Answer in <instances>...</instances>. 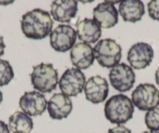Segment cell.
I'll use <instances>...</instances> for the list:
<instances>
[{
    "label": "cell",
    "instance_id": "277c9868",
    "mask_svg": "<svg viewBox=\"0 0 159 133\" xmlns=\"http://www.w3.org/2000/svg\"><path fill=\"white\" fill-rule=\"evenodd\" d=\"M94 58L102 67L114 68L122 57V48L115 40L105 39L100 40L93 49Z\"/></svg>",
    "mask_w": 159,
    "mask_h": 133
},
{
    "label": "cell",
    "instance_id": "44dd1931",
    "mask_svg": "<svg viewBox=\"0 0 159 133\" xmlns=\"http://www.w3.org/2000/svg\"><path fill=\"white\" fill-rule=\"evenodd\" d=\"M148 10L150 17L159 21V0H152L148 2Z\"/></svg>",
    "mask_w": 159,
    "mask_h": 133
},
{
    "label": "cell",
    "instance_id": "8992f818",
    "mask_svg": "<svg viewBox=\"0 0 159 133\" xmlns=\"http://www.w3.org/2000/svg\"><path fill=\"white\" fill-rule=\"evenodd\" d=\"M85 80L84 74L80 70L75 68H68L59 79V88L66 96H77L84 88Z\"/></svg>",
    "mask_w": 159,
    "mask_h": 133
},
{
    "label": "cell",
    "instance_id": "d4e9b609",
    "mask_svg": "<svg viewBox=\"0 0 159 133\" xmlns=\"http://www.w3.org/2000/svg\"><path fill=\"white\" fill-rule=\"evenodd\" d=\"M155 81L156 83H157V85L159 86V68H157V70L155 72Z\"/></svg>",
    "mask_w": 159,
    "mask_h": 133
},
{
    "label": "cell",
    "instance_id": "484cf974",
    "mask_svg": "<svg viewBox=\"0 0 159 133\" xmlns=\"http://www.w3.org/2000/svg\"><path fill=\"white\" fill-rule=\"evenodd\" d=\"M143 133H159L158 131H147Z\"/></svg>",
    "mask_w": 159,
    "mask_h": 133
},
{
    "label": "cell",
    "instance_id": "6da1fadb",
    "mask_svg": "<svg viewBox=\"0 0 159 133\" xmlns=\"http://www.w3.org/2000/svg\"><path fill=\"white\" fill-rule=\"evenodd\" d=\"M53 21L50 13L41 9L27 12L21 20V29L28 39L40 40L51 34Z\"/></svg>",
    "mask_w": 159,
    "mask_h": 133
},
{
    "label": "cell",
    "instance_id": "7c38bea8",
    "mask_svg": "<svg viewBox=\"0 0 159 133\" xmlns=\"http://www.w3.org/2000/svg\"><path fill=\"white\" fill-rule=\"evenodd\" d=\"M119 13L111 2H102L93 10V20L102 28L113 27L119 21Z\"/></svg>",
    "mask_w": 159,
    "mask_h": 133
},
{
    "label": "cell",
    "instance_id": "4316f807",
    "mask_svg": "<svg viewBox=\"0 0 159 133\" xmlns=\"http://www.w3.org/2000/svg\"><path fill=\"white\" fill-rule=\"evenodd\" d=\"M2 102V92L0 91V103Z\"/></svg>",
    "mask_w": 159,
    "mask_h": 133
},
{
    "label": "cell",
    "instance_id": "ba28073f",
    "mask_svg": "<svg viewBox=\"0 0 159 133\" xmlns=\"http://www.w3.org/2000/svg\"><path fill=\"white\" fill-rule=\"evenodd\" d=\"M76 40V32L71 26L60 24L50 34V44L53 50L65 53L72 50Z\"/></svg>",
    "mask_w": 159,
    "mask_h": 133
},
{
    "label": "cell",
    "instance_id": "7402d4cb",
    "mask_svg": "<svg viewBox=\"0 0 159 133\" xmlns=\"http://www.w3.org/2000/svg\"><path fill=\"white\" fill-rule=\"evenodd\" d=\"M108 133H132L129 128L123 125H117L112 128L108 129Z\"/></svg>",
    "mask_w": 159,
    "mask_h": 133
},
{
    "label": "cell",
    "instance_id": "5b68a950",
    "mask_svg": "<svg viewBox=\"0 0 159 133\" xmlns=\"http://www.w3.org/2000/svg\"><path fill=\"white\" fill-rule=\"evenodd\" d=\"M132 103L140 111H151L159 105V91L152 84H140L131 94Z\"/></svg>",
    "mask_w": 159,
    "mask_h": 133
},
{
    "label": "cell",
    "instance_id": "d6986e66",
    "mask_svg": "<svg viewBox=\"0 0 159 133\" xmlns=\"http://www.w3.org/2000/svg\"><path fill=\"white\" fill-rule=\"evenodd\" d=\"M13 78L14 73L10 62L0 59V86L7 85Z\"/></svg>",
    "mask_w": 159,
    "mask_h": 133
},
{
    "label": "cell",
    "instance_id": "9a60e30c",
    "mask_svg": "<svg viewBox=\"0 0 159 133\" xmlns=\"http://www.w3.org/2000/svg\"><path fill=\"white\" fill-rule=\"evenodd\" d=\"M77 10V2L74 0H57L51 5L52 16L60 23H70L76 17Z\"/></svg>",
    "mask_w": 159,
    "mask_h": 133
},
{
    "label": "cell",
    "instance_id": "603a6c76",
    "mask_svg": "<svg viewBox=\"0 0 159 133\" xmlns=\"http://www.w3.org/2000/svg\"><path fill=\"white\" fill-rule=\"evenodd\" d=\"M0 133H10L8 125L2 121H0Z\"/></svg>",
    "mask_w": 159,
    "mask_h": 133
},
{
    "label": "cell",
    "instance_id": "ac0fdd59",
    "mask_svg": "<svg viewBox=\"0 0 159 133\" xmlns=\"http://www.w3.org/2000/svg\"><path fill=\"white\" fill-rule=\"evenodd\" d=\"M33 127L30 116L21 111H16L9 118V128L13 133H30Z\"/></svg>",
    "mask_w": 159,
    "mask_h": 133
},
{
    "label": "cell",
    "instance_id": "cb8c5ba5",
    "mask_svg": "<svg viewBox=\"0 0 159 133\" xmlns=\"http://www.w3.org/2000/svg\"><path fill=\"white\" fill-rule=\"evenodd\" d=\"M6 45L4 43L3 37L0 36V56H2L4 54V51H5Z\"/></svg>",
    "mask_w": 159,
    "mask_h": 133
},
{
    "label": "cell",
    "instance_id": "52a82bcc",
    "mask_svg": "<svg viewBox=\"0 0 159 133\" xmlns=\"http://www.w3.org/2000/svg\"><path fill=\"white\" fill-rule=\"evenodd\" d=\"M108 77L111 86L121 93L129 91L136 81L135 73L126 64H118L111 68Z\"/></svg>",
    "mask_w": 159,
    "mask_h": 133
},
{
    "label": "cell",
    "instance_id": "5bb4252c",
    "mask_svg": "<svg viewBox=\"0 0 159 133\" xmlns=\"http://www.w3.org/2000/svg\"><path fill=\"white\" fill-rule=\"evenodd\" d=\"M70 59L77 69L86 70L94 64V50L89 44L80 42L71 50Z\"/></svg>",
    "mask_w": 159,
    "mask_h": 133
},
{
    "label": "cell",
    "instance_id": "4fadbf2b",
    "mask_svg": "<svg viewBox=\"0 0 159 133\" xmlns=\"http://www.w3.org/2000/svg\"><path fill=\"white\" fill-rule=\"evenodd\" d=\"M50 117L54 120L66 118L73 110V103L69 96L63 93H55L47 103Z\"/></svg>",
    "mask_w": 159,
    "mask_h": 133
},
{
    "label": "cell",
    "instance_id": "30bf717a",
    "mask_svg": "<svg viewBox=\"0 0 159 133\" xmlns=\"http://www.w3.org/2000/svg\"><path fill=\"white\" fill-rule=\"evenodd\" d=\"M47 100L42 93L36 91L26 92L20 99V107L31 117L42 115L47 107Z\"/></svg>",
    "mask_w": 159,
    "mask_h": 133
},
{
    "label": "cell",
    "instance_id": "7a4b0ae2",
    "mask_svg": "<svg viewBox=\"0 0 159 133\" xmlns=\"http://www.w3.org/2000/svg\"><path fill=\"white\" fill-rule=\"evenodd\" d=\"M105 115L107 120L112 124L120 125L133 117L134 106L132 100L123 94L111 96L105 104Z\"/></svg>",
    "mask_w": 159,
    "mask_h": 133
},
{
    "label": "cell",
    "instance_id": "9c48e42d",
    "mask_svg": "<svg viewBox=\"0 0 159 133\" xmlns=\"http://www.w3.org/2000/svg\"><path fill=\"white\" fill-rule=\"evenodd\" d=\"M154 50L151 45L145 42H137L128 51L127 60L136 70L144 69L152 62Z\"/></svg>",
    "mask_w": 159,
    "mask_h": 133
},
{
    "label": "cell",
    "instance_id": "3957f363",
    "mask_svg": "<svg viewBox=\"0 0 159 133\" xmlns=\"http://www.w3.org/2000/svg\"><path fill=\"white\" fill-rule=\"evenodd\" d=\"M58 71L52 64H38L33 68L30 79L34 88L42 93H51L58 84Z\"/></svg>",
    "mask_w": 159,
    "mask_h": 133
},
{
    "label": "cell",
    "instance_id": "e0dca14e",
    "mask_svg": "<svg viewBox=\"0 0 159 133\" xmlns=\"http://www.w3.org/2000/svg\"><path fill=\"white\" fill-rule=\"evenodd\" d=\"M119 11L123 21L136 23L144 15V5L140 0H126L120 2Z\"/></svg>",
    "mask_w": 159,
    "mask_h": 133
},
{
    "label": "cell",
    "instance_id": "ffe728a7",
    "mask_svg": "<svg viewBox=\"0 0 159 133\" xmlns=\"http://www.w3.org/2000/svg\"><path fill=\"white\" fill-rule=\"evenodd\" d=\"M145 124L151 131H159V108L148 111L145 114Z\"/></svg>",
    "mask_w": 159,
    "mask_h": 133
},
{
    "label": "cell",
    "instance_id": "2e32d148",
    "mask_svg": "<svg viewBox=\"0 0 159 133\" xmlns=\"http://www.w3.org/2000/svg\"><path fill=\"white\" fill-rule=\"evenodd\" d=\"M76 36L84 43H95L102 36L101 27L92 19L85 18L76 24Z\"/></svg>",
    "mask_w": 159,
    "mask_h": 133
},
{
    "label": "cell",
    "instance_id": "8fae6325",
    "mask_svg": "<svg viewBox=\"0 0 159 133\" xmlns=\"http://www.w3.org/2000/svg\"><path fill=\"white\" fill-rule=\"evenodd\" d=\"M109 87L107 80L99 75L93 76L84 85L85 97L94 104L102 103L108 97Z\"/></svg>",
    "mask_w": 159,
    "mask_h": 133
}]
</instances>
